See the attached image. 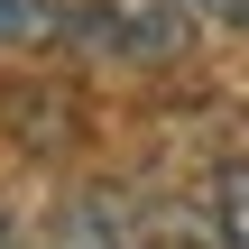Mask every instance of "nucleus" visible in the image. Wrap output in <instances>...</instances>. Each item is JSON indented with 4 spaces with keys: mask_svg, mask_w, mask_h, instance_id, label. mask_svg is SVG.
<instances>
[{
    "mask_svg": "<svg viewBox=\"0 0 249 249\" xmlns=\"http://www.w3.org/2000/svg\"><path fill=\"white\" fill-rule=\"evenodd\" d=\"M213 240L249 249V157H222L213 166Z\"/></svg>",
    "mask_w": 249,
    "mask_h": 249,
    "instance_id": "3",
    "label": "nucleus"
},
{
    "mask_svg": "<svg viewBox=\"0 0 249 249\" xmlns=\"http://www.w3.org/2000/svg\"><path fill=\"white\" fill-rule=\"evenodd\" d=\"M194 18H222V28H240V37H249V0H194Z\"/></svg>",
    "mask_w": 249,
    "mask_h": 249,
    "instance_id": "5",
    "label": "nucleus"
},
{
    "mask_svg": "<svg viewBox=\"0 0 249 249\" xmlns=\"http://www.w3.org/2000/svg\"><path fill=\"white\" fill-rule=\"evenodd\" d=\"M194 0H65V46L111 74H157L194 55Z\"/></svg>",
    "mask_w": 249,
    "mask_h": 249,
    "instance_id": "1",
    "label": "nucleus"
},
{
    "mask_svg": "<svg viewBox=\"0 0 249 249\" xmlns=\"http://www.w3.org/2000/svg\"><path fill=\"white\" fill-rule=\"evenodd\" d=\"M65 37V0H0V46L9 55H37Z\"/></svg>",
    "mask_w": 249,
    "mask_h": 249,
    "instance_id": "4",
    "label": "nucleus"
},
{
    "mask_svg": "<svg viewBox=\"0 0 249 249\" xmlns=\"http://www.w3.org/2000/svg\"><path fill=\"white\" fill-rule=\"evenodd\" d=\"M74 231H83V249H222L213 240V213L148 203V194H102Z\"/></svg>",
    "mask_w": 249,
    "mask_h": 249,
    "instance_id": "2",
    "label": "nucleus"
}]
</instances>
